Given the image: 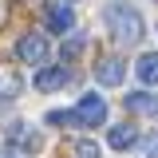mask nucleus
<instances>
[{"mask_svg":"<svg viewBox=\"0 0 158 158\" xmlns=\"http://www.w3.org/2000/svg\"><path fill=\"white\" fill-rule=\"evenodd\" d=\"M79 52H83V40H67L63 44V59H75Z\"/></svg>","mask_w":158,"mask_h":158,"instance_id":"nucleus-11","label":"nucleus"},{"mask_svg":"<svg viewBox=\"0 0 158 158\" xmlns=\"http://www.w3.org/2000/svg\"><path fill=\"white\" fill-rule=\"evenodd\" d=\"M146 154H150V158H158V138H150V146H146Z\"/></svg>","mask_w":158,"mask_h":158,"instance_id":"nucleus-12","label":"nucleus"},{"mask_svg":"<svg viewBox=\"0 0 158 158\" xmlns=\"http://www.w3.org/2000/svg\"><path fill=\"white\" fill-rule=\"evenodd\" d=\"M67 79H71V71H67V67H40L32 83H36V91H59Z\"/></svg>","mask_w":158,"mask_h":158,"instance_id":"nucleus-6","label":"nucleus"},{"mask_svg":"<svg viewBox=\"0 0 158 158\" xmlns=\"http://www.w3.org/2000/svg\"><path fill=\"white\" fill-rule=\"evenodd\" d=\"M135 75L146 83V87H154L158 83V52H146V56H138V63H135Z\"/></svg>","mask_w":158,"mask_h":158,"instance_id":"nucleus-7","label":"nucleus"},{"mask_svg":"<svg viewBox=\"0 0 158 158\" xmlns=\"http://www.w3.org/2000/svg\"><path fill=\"white\" fill-rule=\"evenodd\" d=\"M107 142H111L115 150H131V146L138 142V131H135V127H127V123H118V127H111Z\"/></svg>","mask_w":158,"mask_h":158,"instance_id":"nucleus-8","label":"nucleus"},{"mask_svg":"<svg viewBox=\"0 0 158 158\" xmlns=\"http://www.w3.org/2000/svg\"><path fill=\"white\" fill-rule=\"evenodd\" d=\"M95 79L103 83V87H118L123 79H127V63L118 56H107V59H99L95 63Z\"/></svg>","mask_w":158,"mask_h":158,"instance_id":"nucleus-3","label":"nucleus"},{"mask_svg":"<svg viewBox=\"0 0 158 158\" xmlns=\"http://www.w3.org/2000/svg\"><path fill=\"white\" fill-rule=\"evenodd\" d=\"M44 24H48L52 32H71L75 12H71L67 4H44Z\"/></svg>","mask_w":158,"mask_h":158,"instance_id":"nucleus-5","label":"nucleus"},{"mask_svg":"<svg viewBox=\"0 0 158 158\" xmlns=\"http://www.w3.org/2000/svg\"><path fill=\"white\" fill-rule=\"evenodd\" d=\"M71 123H75V127H103V123H107V99L95 95V91H87V95L75 103Z\"/></svg>","mask_w":158,"mask_h":158,"instance_id":"nucleus-2","label":"nucleus"},{"mask_svg":"<svg viewBox=\"0 0 158 158\" xmlns=\"http://www.w3.org/2000/svg\"><path fill=\"white\" fill-rule=\"evenodd\" d=\"M16 56L24 59V63H36V67H40V63L48 59V40L36 36V32H28V36L16 44Z\"/></svg>","mask_w":158,"mask_h":158,"instance_id":"nucleus-4","label":"nucleus"},{"mask_svg":"<svg viewBox=\"0 0 158 158\" xmlns=\"http://www.w3.org/2000/svg\"><path fill=\"white\" fill-rule=\"evenodd\" d=\"M127 107H131L135 115H158V95L135 91V95H127Z\"/></svg>","mask_w":158,"mask_h":158,"instance_id":"nucleus-9","label":"nucleus"},{"mask_svg":"<svg viewBox=\"0 0 158 158\" xmlns=\"http://www.w3.org/2000/svg\"><path fill=\"white\" fill-rule=\"evenodd\" d=\"M103 20H107V28H111V36L118 44H138L142 40V16H138L131 4H111L103 12Z\"/></svg>","mask_w":158,"mask_h":158,"instance_id":"nucleus-1","label":"nucleus"},{"mask_svg":"<svg viewBox=\"0 0 158 158\" xmlns=\"http://www.w3.org/2000/svg\"><path fill=\"white\" fill-rule=\"evenodd\" d=\"M75 158H99V146L83 138V142H75Z\"/></svg>","mask_w":158,"mask_h":158,"instance_id":"nucleus-10","label":"nucleus"}]
</instances>
